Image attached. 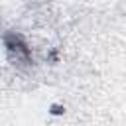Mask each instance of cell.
<instances>
[{
	"instance_id": "6da1fadb",
	"label": "cell",
	"mask_w": 126,
	"mask_h": 126,
	"mask_svg": "<svg viewBox=\"0 0 126 126\" xmlns=\"http://www.w3.org/2000/svg\"><path fill=\"white\" fill-rule=\"evenodd\" d=\"M4 43H6L8 55H10L12 61L22 63V65H30L32 63V51H30V47L24 41L22 35H18V33H6L4 35Z\"/></svg>"
}]
</instances>
